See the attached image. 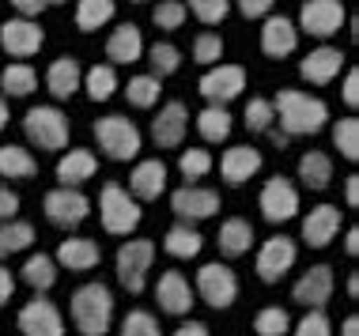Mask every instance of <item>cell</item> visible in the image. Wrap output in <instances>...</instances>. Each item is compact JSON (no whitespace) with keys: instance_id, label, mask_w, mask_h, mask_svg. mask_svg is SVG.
Returning a JSON list of instances; mask_svg holds the SVG:
<instances>
[{"instance_id":"obj_57","label":"cell","mask_w":359,"mask_h":336,"mask_svg":"<svg viewBox=\"0 0 359 336\" xmlns=\"http://www.w3.org/2000/svg\"><path fill=\"white\" fill-rule=\"evenodd\" d=\"M265 136H269V140H273V148H280V151H284V148H287V144H291V136H284V132H280V129H269V132H265Z\"/></svg>"},{"instance_id":"obj_42","label":"cell","mask_w":359,"mask_h":336,"mask_svg":"<svg viewBox=\"0 0 359 336\" xmlns=\"http://www.w3.org/2000/svg\"><path fill=\"white\" fill-rule=\"evenodd\" d=\"M254 329H257V336H284V332H291V318L284 306H265L254 318Z\"/></svg>"},{"instance_id":"obj_61","label":"cell","mask_w":359,"mask_h":336,"mask_svg":"<svg viewBox=\"0 0 359 336\" xmlns=\"http://www.w3.org/2000/svg\"><path fill=\"white\" fill-rule=\"evenodd\" d=\"M46 4H69V0H46Z\"/></svg>"},{"instance_id":"obj_3","label":"cell","mask_w":359,"mask_h":336,"mask_svg":"<svg viewBox=\"0 0 359 336\" xmlns=\"http://www.w3.org/2000/svg\"><path fill=\"white\" fill-rule=\"evenodd\" d=\"M99 219H102V227L110 230V234H133V230L140 227V219H144V208H140V200L129 193L125 186H118V181H106L102 186V193H99Z\"/></svg>"},{"instance_id":"obj_20","label":"cell","mask_w":359,"mask_h":336,"mask_svg":"<svg viewBox=\"0 0 359 336\" xmlns=\"http://www.w3.org/2000/svg\"><path fill=\"white\" fill-rule=\"evenodd\" d=\"M261 50L265 57H273V61H284L299 50V27L295 19L287 15H269L265 27H261Z\"/></svg>"},{"instance_id":"obj_40","label":"cell","mask_w":359,"mask_h":336,"mask_svg":"<svg viewBox=\"0 0 359 336\" xmlns=\"http://www.w3.org/2000/svg\"><path fill=\"white\" fill-rule=\"evenodd\" d=\"M178 170H182V178H186V186H197L205 174H212V155H208V148H189V151H182Z\"/></svg>"},{"instance_id":"obj_45","label":"cell","mask_w":359,"mask_h":336,"mask_svg":"<svg viewBox=\"0 0 359 336\" xmlns=\"http://www.w3.org/2000/svg\"><path fill=\"white\" fill-rule=\"evenodd\" d=\"M151 23L159 27V31H178V27L186 23V4H182V0H163V4H155Z\"/></svg>"},{"instance_id":"obj_29","label":"cell","mask_w":359,"mask_h":336,"mask_svg":"<svg viewBox=\"0 0 359 336\" xmlns=\"http://www.w3.org/2000/svg\"><path fill=\"white\" fill-rule=\"evenodd\" d=\"M163 249H167L170 257H178V261H189V257H197L201 249H205V234L193 223H174L167 230V238H163Z\"/></svg>"},{"instance_id":"obj_39","label":"cell","mask_w":359,"mask_h":336,"mask_svg":"<svg viewBox=\"0 0 359 336\" xmlns=\"http://www.w3.org/2000/svg\"><path fill=\"white\" fill-rule=\"evenodd\" d=\"M148 50V61H151V76H174L182 69V50L170 42H155V46H144Z\"/></svg>"},{"instance_id":"obj_52","label":"cell","mask_w":359,"mask_h":336,"mask_svg":"<svg viewBox=\"0 0 359 336\" xmlns=\"http://www.w3.org/2000/svg\"><path fill=\"white\" fill-rule=\"evenodd\" d=\"M12 8H15V12L23 15V19H38L50 4H46V0H12Z\"/></svg>"},{"instance_id":"obj_22","label":"cell","mask_w":359,"mask_h":336,"mask_svg":"<svg viewBox=\"0 0 359 336\" xmlns=\"http://www.w3.org/2000/svg\"><path fill=\"white\" fill-rule=\"evenodd\" d=\"M257 170H261V151L250 148V144H235V148H227L219 159V178L227 181V186H246Z\"/></svg>"},{"instance_id":"obj_16","label":"cell","mask_w":359,"mask_h":336,"mask_svg":"<svg viewBox=\"0 0 359 336\" xmlns=\"http://www.w3.org/2000/svg\"><path fill=\"white\" fill-rule=\"evenodd\" d=\"M0 46H4L8 57H34L46 46V31L34 23V19H8L0 23Z\"/></svg>"},{"instance_id":"obj_23","label":"cell","mask_w":359,"mask_h":336,"mask_svg":"<svg viewBox=\"0 0 359 336\" xmlns=\"http://www.w3.org/2000/svg\"><path fill=\"white\" fill-rule=\"evenodd\" d=\"M53 261L57 268H69V272H87V268H95L102 261V249L95 238H65L61 246H57V253H53Z\"/></svg>"},{"instance_id":"obj_62","label":"cell","mask_w":359,"mask_h":336,"mask_svg":"<svg viewBox=\"0 0 359 336\" xmlns=\"http://www.w3.org/2000/svg\"><path fill=\"white\" fill-rule=\"evenodd\" d=\"M133 4H148V0H133Z\"/></svg>"},{"instance_id":"obj_49","label":"cell","mask_w":359,"mask_h":336,"mask_svg":"<svg viewBox=\"0 0 359 336\" xmlns=\"http://www.w3.org/2000/svg\"><path fill=\"white\" fill-rule=\"evenodd\" d=\"M235 4H238V12L246 19H265L269 12H273L276 0H235Z\"/></svg>"},{"instance_id":"obj_7","label":"cell","mask_w":359,"mask_h":336,"mask_svg":"<svg viewBox=\"0 0 359 336\" xmlns=\"http://www.w3.org/2000/svg\"><path fill=\"white\" fill-rule=\"evenodd\" d=\"M193 295H201L212 310H227V306H235V299H238V276H235V268L219 265V261L201 265L197 284H193Z\"/></svg>"},{"instance_id":"obj_47","label":"cell","mask_w":359,"mask_h":336,"mask_svg":"<svg viewBox=\"0 0 359 336\" xmlns=\"http://www.w3.org/2000/svg\"><path fill=\"white\" fill-rule=\"evenodd\" d=\"M189 12L201 19V23H208V27H216L227 19L231 12V0H189Z\"/></svg>"},{"instance_id":"obj_37","label":"cell","mask_w":359,"mask_h":336,"mask_svg":"<svg viewBox=\"0 0 359 336\" xmlns=\"http://www.w3.org/2000/svg\"><path fill=\"white\" fill-rule=\"evenodd\" d=\"M114 12H118L114 0H80V4H76V27H80L83 34H91V31H99V27L110 23Z\"/></svg>"},{"instance_id":"obj_12","label":"cell","mask_w":359,"mask_h":336,"mask_svg":"<svg viewBox=\"0 0 359 336\" xmlns=\"http://www.w3.org/2000/svg\"><path fill=\"white\" fill-rule=\"evenodd\" d=\"M295 261H299V246L291 242L287 234H273L257 249V276L265 284H280L291 268H295Z\"/></svg>"},{"instance_id":"obj_8","label":"cell","mask_w":359,"mask_h":336,"mask_svg":"<svg viewBox=\"0 0 359 336\" xmlns=\"http://www.w3.org/2000/svg\"><path fill=\"white\" fill-rule=\"evenodd\" d=\"M42 212H46V219H50L53 227L72 230V227H80L83 219L91 216V200H87L80 189H72V186H57V189H50V193L42 197Z\"/></svg>"},{"instance_id":"obj_4","label":"cell","mask_w":359,"mask_h":336,"mask_svg":"<svg viewBox=\"0 0 359 336\" xmlns=\"http://www.w3.org/2000/svg\"><path fill=\"white\" fill-rule=\"evenodd\" d=\"M95 140H99V151L114 162H129L140 155V129L121 113H106V118L95 121Z\"/></svg>"},{"instance_id":"obj_53","label":"cell","mask_w":359,"mask_h":336,"mask_svg":"<svg viewBox=\"0 0 359 336\" xmlns=\"http://www.w3.org/2000/svg\"><path fill=\"white\" fill-rule=\"evenodd\" d=\"M12 295H15V276L8 272L4 265H0V306H8V302H12Z\"/></svg>"},{"instance_id":"obj_19","label":"cell","mask_w":359,"mask_h":336,"mask_svg":"<svg viewBox=\"0 0 359 336\" xmlns=\"http://www.w3.org/2000/svg\"><path fill=\"white\" fill-rule=\"evenodd\" d=\"M344 69V50H337V46H318V50H310L303 57V64H299V76H303L306 83H314V88H325V83H333L337 76Z\"/></svg>"},{"instance_id":"obj_58","label":"cell","mask_w":359,"mask_h":336,"mask_svg":"<svg viewBox=\"0 0 359 336\" xmlns=\"http://www.w3.org/2000/svg\"><path fill=\"white\" fill-rule=\"evenodd\" d=\"M341 336H359V318H355V314H352V318H344Z\"/></svg>"},{"instance_id":"obj_34","label":"cell","mask_w":359,"mask_h":336,"mask_svg":"<svg viewBox=\"0 0 359 336\" xmlns=\"http://www.w3.org/2000/svg\"><path fill=\"white\" fill-rule=\"evenodd\" d=\"M34 246V227L27 219H4L0 223V257L23 253V249Z\"/></svg>"},{"instance_id":"obj_50","label":"cell","mask_w":359,"mask_h":336,"mask_svg":"<svg viewBox=\"0 0 359 336\" xmlns=\"http://www.w3.org/2000/svg\"><path fill=\"white\" fill-rule=\"evenodd\" d=\"M344 106L348 110L359 106V69H348V76H344Z\"/></svg>"},{"instance_id":"obj_18","label":"cell","mask_w":359,"mask_h":336,"mask_svg":"<svg viewBox=\"0 0 359 336\" xmlns=\"http://www.w3.org/2000/svg\"><path fill=\"white\" fill-rule=\"evenodd\" d=\"M341 234V208L337 204H314L303 216V242L310 249H325Z\"/></svg>"},{"instance_id":"obj_38","label":"cell","mask_w":359,"mask_h":336,"mask_svg":"<svg viewBox=\"0 0 359 336\" xmlns=\"http://www.w3.org/2000/svg\"><path fill=\"white\" fill-rule=\"evenodd\" d=\"M159 91H163V80L159 76H133L129 88H125V99H129V106L137 110H151L155 102H159Z\"/></svg>"},{"instance_id":"obj_9","label":"cell","mask_w":359,"mask_h":336,"mask_svg":"<svg viewBox=\"0 0 359 336\" xmlns=\"http://www.w3.org/2000/svg\"><path fill=\"white\" fill-rule=\"evenodd\" d=\"M344 4L341 0H303L299 8V31L310 38H333L344 27Z\"/></svg>"},{"instance_id":"obj_51","label":"cell","mask_w":359,"mask_h":336,"mask_svg":"<svg viewBox=\"0 0 359 336\" xmlns=\"http://www.w3.org/2000/svg\"><path fill=\"white\" fill-rule=\"evenodd\" d=\"M15 212H19V197L8 186H0V223H4V219H12Z\"/></svg>"},{"instance_id":"obj_46","label":"cell","mask_w":359,"mask_h":336,"mask_svg":"<svg viewBox=\"0 0 359 336\" xmlns=\"http://www.w3.org/2000/svg\"><path fill=\"white\" fill-rule=\"evenodd\" d=\"M273 121H276V113H273V102L269 99H250V106H246V129L250 132H269L273 129Z\"/></svg>"},{"instance_id":"obj_21","label":"cell","mask_w":359,"mask_h":336,"mask_svg":"<svg viewBox=\"0 0 359 336\" xmlns=\"http://www.w3.org/2000/svg\"><path fill=\"white\" fill-rule=\"evenodd\" d=\"M186 129H189V110L186 102H167L159 113H155L151 121V140L159 144V148H178L182 140H186Z\"/></svg>"},{"instance_id":"obj_31","label":"cell","mask_w":359,"mask_h":336,"mask_svg":"<svg viewBox=\"0 0 359 336\" xmlns=\"http://www.w3.org/2000/svg\"><path fill=\"white\" fill-rule=\"evenodd\" d=\"M19 276H23V284L31 287V291H38V295L53 291V284H57V261H53L50 253H31L23 261V272H19Z\"/></svg>"},{"instance_id":"obj_15","label":"cell","mask_w":359,"mask_h":336,"mask_svg":"<svg viewBox=\"0 0 359 336\" xmlns=\"http://www.w3.org/2000/svg\"><path fill=\"white\" fill-rule=\"evenodd\" d=\"M19 332L23 336H65V318L46 295H34L31 302L19 310Z\"/></svg>"},{"instance_id":"obj_24","label":"cell","mask_w":359,"mask_h":336,"mask_svg":"<svg viewBox=\"0 0 359 336\" xmlns=\"http://www.w3.org/2000/svg\"><path fill=\"white\" fill-rule=\"evenodd\" d=\"M167 189V162L163 159H140L137 170L129 174V193L137 200H159Z\"/></svg>"},{"instance_id":"obj_11","label":"cell","mask_w":359,"mask_h":336,"mask_svg":"<svg viewBox=\"0 0 359 336\" xmlns=\"http://www.w3.org/2000/svg\"><path fill=\"white\" fill-rule=\"evenodd\" d=\"M261 216H265L273 227L295 219L299 216V189H295V181L284 178V174L269 178L265 189H261Z\"/></svg>"},{"instance_id":"obj_17","label":"cell","mask_w":359,"mask_h":336,"mask_svg":"<svg viewBox=\"0 0 359 336\" xmlns=\"http://www.w3.org/2000/svg\"><path fill=\"white\" fill-rule=\"evenodd\" d=\"M193 287L189 280L178 272V268H170V272L159 276V284H155V302H159L163 314H170V318H186V314L193 310Z\"/></svg>"},{"instance_id":"obj_6","label":"cell","mask_w":359,"mask_h":336,"mask_svg":"<svg viewBox=\"0 0 359 336\" xmlns=\"http://www.w3.org/2000/svg\"><path fill=\"white\" fill-rule=\"evenodd\" d=\"M151 261H155V242L151 238H129V242H121L118 257H114V265H118V284L129 295H140L144 284H148Z\"/></svg>"},{"instance_id":"obj_48","label":"cell","mask_w":359,"mask_h":336,"mask_svg":"<svg viewBox=\"0 0 359 336\" xmlns=\"http://www.w3.org/2000/svg\"><path fill=\"white\" fill-rule=\"evenodd\" d=\"M295 336H333V325H329L325 310H306V318L295 325Z\"/></svg>"},{"instance_id":"obj_32","label":"cell","mask_w":359,"mask_h":336,"mask_svg":"<svg viewBox=\"0 0 359 336\" xmlns=\"http://www.w3.org/2000/svg\"><path fill=\"white\" fill-rule=\"evenodd\" d=\"M34 88H38V72L27 61H15L0 72V91L8 99H27V94H34Z\"/></svg>"},{"instance_id":"obj_35","label":"cell","mask_w":359,"mask_h":336,"mask_svg":"<svg viewBox=\"0 0 359 336\" xmlns=\"http://www.w3.org/2000/svg\"><path fill=\"white\" fill-rule=\"evenodd\" d=\"M80 88L87 91L91 102H106V99H114V91H118V72H114V64H95V69L83 72Z\"/></svg>"},{"instance_id":"obj_30","label":"cell","mask_w":359,"mask_h":336,"mask_svg":"<svg viewBox=\"0 0 359 336\" xmlns=\"http://www.w3.org/2000/svg\"><path fill=\"white\" fill-rule=\"evenodd\" d=\"M299 181H303L306 189H314V193L329 189V181H333V159H329L325 151H306V155L299 159Z\"/></svg>"},{"instance_id":"obj_28","label":"cell","mask_w":359,"mask_h":336,"mask_svg":"<svg viewBox=\"0 0 359 336\" xmlns=\"http://www.w3.org/2000/svg\"><path fill=\"white\" fill-rule=\"evenodd\" d=\"M80 83H83V69L76 57H57L50 72H46V88H50L53 99H72L80 91Z\"/></svg>"},{"instance_id":"obj_55","label":"cell","mask_w":359,"mask_h":336,"mask_svg":"<svg viewBox=\"0 0 359 336\" xmlns=\"http://www.w3.org/2000/svg\"><path fill=\"white\" fill-rule=\"evenodd\" d=\"M344 253H348V257L359 253V227H348V234H344Z\"/></svg>"},{"instance_id":"obj_56","label":"cell","mask_w":359,"mask_h":336,"mask_svg":"<svg viewBox=\"0 0 359 336\" xmlns=\"http://www.w3.org/2000/svg\"><path fill=\"white\" fill-rule=\"evenodd\" d=\"M174 336H208V325H201V321H186V325H182V329L174 332Z\"/></svg>"},{"instance_id":"obj_14","label":"cell","mask_w":359,"mask_h":336,"mask_svg":"<svg viewBox=\"0 0 359 336\" xmlns=\"http://www.w3.org/2000/svg\"><path fill=\"white\" fill-rule=\"evenodd\" d=\"M337 291V280H333V268L329 265H314L310 272H303L291 287V299L299 306H306V310H325L329 299H333Z\"/></svg>"},{"instance_id":"obj_2","label":"cell","mask_w":359,"mask_h":336,"mask_svg":"<svg viewBox=\"0 0 359 336\" xmlns=\"http://www.w3.org/2000/svg\"><path fill=\"white\" fill-rule=\"evenodd\" d=\"M69 314H72V325L80 329V336H106L110 332V321H114V291L102 280L76 287Z\"/></svg>"},{"instance_id":"obj_44","label":"cell","mask_w":359,"mask_h":336,"mask_svg":"<svg viewBox=\"0 0 359 336\" xmlns=\"http://www.w3.org/2000/svg\"><path fill=\"white\" fill-rule=\"evenodd\" d=\"M121 336H163V329H159V321H155V314L129 310L121 321Z\"/></svg>"},{"instance_id":"obj_41","label":"cell","mask_w":359,"mask_h":336,"mask_svg":"<svg viewBox=\"0 0 359 336\" xmlns=\"http://www.w3.org/2000/svg\"><path fill=\"white\" fill-rule=\"evenodd\" d=\"M333 148L341 151L348 162L359 159V121L355 118H341L333 125Z\"/></svg>"},{"instance_id":"obj_13","label":"cell","mask_w":359,"mask_h":336,"mask_svg":"<svg viewBox=\"0 0 359 336\" xmlns=\"http://www.w3.org/2000/svg\"><path fill=\"white\" fill-rule=\"evenodd\" d=\"M170 208L182 223H201V219H212L219 212V193L205 186H182L170 193Z\"/></svg>"},{"instance_id":"obj_27","label":"cell","mask_w":359,"mask_h":336,"mask_svg":"<svg viewBox=\"0 0 359 336\" xmlns=\"http://www.w3.org/2000/svg\"><path fill=\"white\" fill-rule=\"evenodd\" d=\"M95 170H99V159H95V151L72 148V151H65V155H61V162H57V181H61V186L80 189L83 181L95 178Z\"/></svg>"},{"instance_id":"obj_43","label":"cell","mask_w":359,"mask_h":336,"mask_svg":"<svg viewBox=\"0 0 359 336\" xmlns=\"http://www.w3.org/2000/svg\"><path fill=\"white\" fill-rule=\"evenodd\" d=\"M223 38L216 31H205V34H197L193 38V61L197 64H219V57H223Z\"/></svg>"},{"instance_id":"obj_25","label":"cell","mask_w":359,"mask_h":336,"mask_svg":"<svg viewBox=\"0 0 359 336\" xmlns=\"http://www.w3.org/2000/svg\"><path fill=\"white\" fill-rule=\"evenodd\" d=\"M106 57L110 64H133L144 57V34L137 23H118L106 38Z\"/></svg>"},{"instance_id":"obj_36","label":"cell","mask_w":359,"mask_h":336,"mask_svg":"<svg viewBox=\"0 0 359 336\" xmlns=\"http://www.w3.org/2000/svg\"><path fill=\"white\" fill-rule=\"evenodd\" d=\"M38 162L27 148H19V144H4L0 148V178H34Z\"/></svg>"},{"instance_id":"obj_5","label":"cell","mask_w":359,"mask_h":336,"mask_svg":"<svg viewBox=\"0 0 359 336\" xmlns=\"http://www.w3.org/2000/svg\"><path fill=\"white\" fill-rule=\"evenodd\" d=\"M23 136L42 151H65L72 129H69V118L57 106H31L23 118Z\"/></svg>"},{"instance_id":"obj_60","label":"cell","mask_w":359,"mask_h":336,"mask_svg":"<svg viewBox=\"0 0 359 336\" xmlns=\"http://www.w3.org/2000/svg\"><path fill=\"white\" fill-rule=\"evenodd\" d=\"M4 125H8V102H4V94H0V132H4Z\"/></svg>"},{"instance_id":"obj_1","label":"cell","mask_w":359,"mask_h":336,"mask_svg":"<svg viewBox=\"0 0 359 336\" xmlns=\"http://www.w3.org/2000/svg\"><path fill=\"white\" fill-rule=\"evenodd\" d=\"M273 113L280 118V132L284 136H314L329 125V106L322 99L295 88H284L273 99Z\"/></svg>"},{"instance_id":"obj_59","label":"cell","mask_w":359,"mask_h":336,"mask_svg":"<svg viewBox=\"0 0 359 336\" xmlns=\"http://www.w3.org/2000/svg\"><path fill=\"white\" fill-rule=\"evenodd\" d=\"M344 295H348V299H359V276H355V272L348 276V291H344Z\"/></svg>"},{"instance_id":"obj_54","label":"cell","mask_w":359,"mask_h":336,"mask_svg":"<svg viewBox=\"0 0 359 336\" xmlns=\"http://www.w3.org/2000/svg\"><path fill=\"white\" fill-rule=\"evenodd\" d=\"M344 204H348V208H359V178H355V174L344 181Z\"/></svg>"},{"instance_id":"obj_33","label":"cell","mask_w":359,"mask_h":336,"mask_svg":"<svg viewBox=\"0 0 359 336\" xmlns=\"http://www.w3.org/2000/svg\"><path fill=\"white\" fill-rule=\"evenodd\" d=\"M231 129H235V118H231V110H227V106H212V102H208V110H201V118H197L201 140L219 144V140H227V136H231Z\"/></svg>"},{"instance_id":"obj_26","label":"cell","mask_w":359,"mask_h":336,"mask_svg":"<svg viewBox=\"0 0 359 336\" xmlns=\"http://www.w3.org/2000/svg\"><path fill=\"white\" fill-rule=\"evenodd\" d=\"M216 246H219V253L227 257V261L246 257L250 246H254V227H250V219H242V216L223 219V223H219V234H216Z\"/></svg>"},{"instance_id":"obj_10","label":"cell","mask_w":359,"mask_h":336,"mask_svg":"<svg viewBox=\"0 0 359 336\" xmlns=\"http://www.w3.org/2000/svg\"><path fill=\"white\" fill-rule=\"evenodd\" d=\"M197 88L212 106H227V102H235L238 94L246 91V69H242V64H212V69L201 76Z\"/></svg>"}]
</instances>
